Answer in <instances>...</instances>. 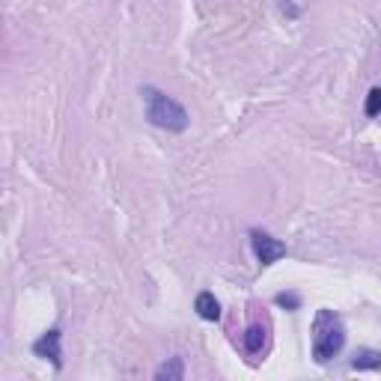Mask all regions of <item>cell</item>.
<instances>
[{"label":"cell","instance_id":"6da1fadb","mask_svg":"<svg viewBox=\"0 0 381 381\" xmlns=\"http://www.w3.org/2000/svg\"><path fill=\"white\" fill-rule=\"evenodd\" d=\"M140 95L146 102V120H149V125L164 128V131H176V135L188 128L191 117H188V110L176 102V98H170L167 93H161L155 87H143Z\"/></svg>","mask_w":381,"mask_h":381},{"label":"cell","instance_id":"7a4b0ae2","mask_svg":"<svg viewBox=\"0 0 381 381\" xmlns=\"http://www.w3.org/2000/svg\"><path fill=\"white\" fill-rule=\"evenodd\" d=\"M345 345V325L334 310H316L313 319V357L316 363L334 360Z\"/></svg>","mask_w":381,"mask_h":381},{"label":"cell","instance_id":"3957f363","mask_svg":"<svg viewBox=\"0 0 381 381\" xmlns=\"http://www.w3.org/2000/svg\"><path fill=\"white\" fill-rule=\"evenodd\" d=\"M251 247H254V256L259 265H274L277 259L286 256V244L277 241L271 233H265V229H251Z\"/></svg>","mask_w":381,"mask_h":381},{"label":"cell","instance_id":"277c9868","mask_svg":"<svg viewBox=\"0 0 381 381\" xmlns=\"http://www.w3.org/2000/svg\"><path fill=\"white\" fill-rule=\"evenodd\" d=\"M60 340H63V330L51 328L48 334H42L36 343H33V355L42 357V360H51L57 370H63V349H60Z\"/></svg>","mask_w":381,"mask_h":381},{"label":"cell","instance_id":"5b68a950","mask_svg":"<svg viewBox=\"0 0 381 381\" xmlns=\"http://www.w3.org/2000/svg\"><path fill=\"white\" fill-rule=\"evenodd\" d=\"M194 310H197V316L206 319V322H218L221 319V301L212 292H200V295H197L194 298Z\"/></svg>","mask_w":381,"mask_h":381},{"label":"cell","instance_id":"8992f818","mask_svg":"<svg viewBox=\"0 0 381 381\" xmlns=\"http://www.w3.org/2000/svg\"><path fill=\"white\" fill-rule=\"evenodd\" d=\"M265 334H268V328H265V325H259V322H254L251 328L244 330L241 343H244V352L251 355V357L262 355V349H265Z\"/></svg>","mask_w":381,"mask_h":381},{"label":"cell","instance_id":"52a82bcc","mask_svg":"<svg viewBox=\"0 0 381 381\" xmlns=\"http://www.w3.org/2000/svg\"><path fill=\"white\" fill-rule=\"evenodd\" d=\"M155 378L158 381H182V378H185V363H182V357L164 360L161 367L155 370Z\"/></svg>","mask_w":381,"mask_h":381},{"label":"cell","instance_id":"ba28073f","mask_svg":"<svg viewBox=\"0 0 381 381\" xmlns=\"http://www.w3.org/2000/svg\"><path fill=\"white\" fill-rule=\"evenodd\" d=\"M352 370H381V352L357 349L352 357Z\"/></svg>","mask_w":381,"mask_h":381},{"label":"cell","instance_id":"9c48e42d","mask_svg":"<svg viewBox=\"0 0 381 381\" xmlns=\"http://www.w3.org/2000/svg\"><path fill=\"white\" fill-rule=\"evenodd\" d=\"M363 113H367V117H378V113H381V87L370 90L367 105H363Z\"/></svg>","mask_w":381,"mask_h":381},{"label":"cell","instance_id":"30bf717a","mask_svg":"<svg viewBox=\"0 0 381 381\" xmlns=\"http://www.w3.org/2000/svg\"><path fill=\"white\" fill-rule=\"evenodd\" d=\"M274 304L277 307H286V310H298V307H301V298H298L295 292H277L274 295Z\"/></svg>","mask_w":381,"mask_h":381}]
</instances>
